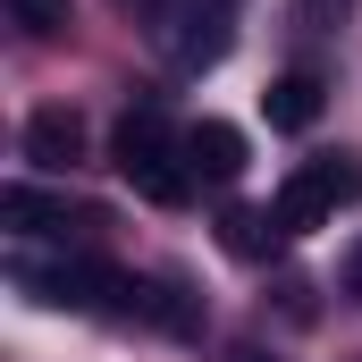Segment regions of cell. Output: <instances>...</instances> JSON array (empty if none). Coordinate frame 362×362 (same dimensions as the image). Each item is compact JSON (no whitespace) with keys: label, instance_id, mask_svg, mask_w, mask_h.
I'll return each mask as SVG.
<instances>
[{"label":"cell","instance_id":"cell-2","mask_svg":"<svg viewBox=\"0 0 362 362\" xmlns=\"http://www.w3.org/2000/svg\"><path fill=\"white\" fill-rule=\"evenodd\" d=\"M236 8L245 0H152V42L177 59V68H219L228 42H236Z\"/></svg>","mask_w":362,"mask_h":362},{"label":"cell","instance_id":"cell-4","mask_svg":"<svg viewBox=\"0 0 362 362\" xmlns=\"http://www.w3.org/2000/svg\"><path fill=\"white\" fill-rule=\"evenodd\" d=\"M17 286L34 295V303H51V312H127V278L110 270V262H59V270H34V262H17Z\"/></svg>","mask_w":362,"mask_h":362},{"label":"cell","instance_id":"cell-10","mask_svg":"<svg viewBox=\"0 0 362 362\" xmlns=\"http://www.w3.org/2000/svg\"><path fill=\"white\" fill-rule=\"evenodd\" d=\"M8 17H17L25 34H68V25H76V0H8Z\"/></svg>","mask_w":362,"mask_h":362},{"label":"cell","instance_id":"cell-6","mask_svg":"<svg viewBox=\"0 0 362 362\" xmlns=\"http://www.w3.org/2000/svg\"><path fill=\"white\" fill-rule=\"evenodd\" d=\"M0 219L17 236H68V228H93V211H76L68 194H42V185H8L0 194Z\"/></svg>","mask_w":362,"mask_h":362},{"label":"cell","instance_id":"cell-8","mask_svg":"<svg viewBox=\"0 0 362 362\" xmlns=\"http://www.w3.org/2000/svg\"><path fill=\"white\" fill-rule=\"evenodd\" d=\"M219 245H228L236 262H270L278 245H286V219H278V211H253V202H228V211H219Z\"/></svg>","mask_w":362,"mask_h":362},{"label":"cell","instance_id":"cell-3","mask_svg":"<svg viewBox=\"0 0 362 362\" xmlns=\"http://www.w3.org/2000/svg\"><path fill=\"white\" fill-rule=\"evenodd\" d=\"M346 202H362V160L354 152H320V160H303L295 177L278 185V219H286V236H312V228H329Z\"/></svg>","mask_w":362,"mask_h":362},{"label":"cell","instance_id":"cell-1","mask_svg":"<svg viewBox=\"0 0 362 362\" xmlns=\"http://www.w3.org/2000/svg\"><path fill=\"white\" fill-rule=\"evenodd\" d=\"M110 160H118V177L135 185L144 202H160V211H177L185 194H194V169H185V135L144 101V110H127V127H118V144H110Z\"/></svg>","mask_w":362,"mask_h":362},{"label":"cell","instance_id":"cell-9","mask_svg":"<svg viewBox=\"0 0 362 362\" xmlns=\"http://www.w3.org/2000/svg\"><path fill=\"white\" fill-rule=\"evenodd\" d=\"M262 110H270L278 135H303V127L320 118V76H312V68H286V76L262 93Z\"/></svg>","mask_w":362,"mask_h":362},{"label":"cell","instance_id":"cell-5","mask_svg":"<svg viewBox=\"0 0 362 362\" xmlns=\"http://www.w3.org/2000/svg\"><path fill=\"white\" fill-rule=\"evenodd\" d=\"M25 160H34V169H51V177H68V169L85 160V118H76L68 101L34 110V118H25Z\"/></svg>","mask_w":362,"mask_h":362},{"label":"cell","instance_id":"cell-12","mask_svg":"<svg viewBox=\"0 0 362 362\" xmlns=\"http://www.w3.org/2000/svg\"><path fill=\"white\" fill-rule=\"evenodd\" d=\"M337 286H346V303H362V245L346 253V270H337Z\"/></svg>","mask_w":362,"mask_h":362},{"label":"cell","instance_id":"cell-7","mask_svg":"<svg viewBox=\"0 0 362 362\" xmlns=\"http://www.w3.org/2000/svg\"><path fill=\"white\" fill-rule=\"evenodd\" d=\"M185 169H194L202 185H236V177H245V135H236L228 118L185 127Z\"/></svg>","mask_w":362,"mask_h":362},{"label":"cell","instance_id":"cell-11","mask_svg":"<svg viewBox=\"0 0 362 362\" xmlns=\"http://www.w3.org/2000/svg\"><path fill=\"white\" fill-rule=\"evenodd\" d=\"M295 8H303V25H337L346 17V0H295Z\"/></svg>","mask_w":362,"mask_h":362}]
</instances>
